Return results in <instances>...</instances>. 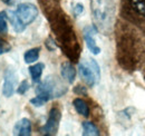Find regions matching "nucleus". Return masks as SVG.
Returning a JSON list of instances; mask_svg holds the SVG:
<instances>
[{
  "label": "nucleus",
  "mask_w": 145,
  "mask_h": 136,
  "mask_svg": "<svg viewBox=\"0 0 145 136\" xmlns=\"http://www.w3.org/2000/svg\"><path fill=\"white\" fill-rule=\"evenodd\" d=\"M91 9L94 21L99 30L107 33L114 21V6L110 0H91Z\"/></svg>",
  "instance_id": "nucleus-1"
},
{
  "label": "nucleus",
  "mask_w": 145,
  "mask_h": 136,
  "mask_svg": "<svg viewBox=\"0 0 145 136\" xmlns=\"http://www.w3.org/2000/svg\"><path fill=\"white\" fill-rule=\"evenodd\" d=\"M80 78L84 80V83L89 87H93L99 82L101 78V70L98 64L94 59L83 60L79 63L78 66Z\"/></svg>",
  "instance_id": "nucleus-2"
},
{
  "label": "nucleus",
  "mask_w": 145,
  "mask_h": 136,
  "mask_svg": "<svg viewBox=\"0 0 145 136\" xmlns=\"http://www.w3.org/2000/svg\"><path fill=\"white\" fill-rule=\"evenodd\" d=\"M36 92L38 95H42V96L47 97L48 99H50L53 97L61 96L66 92V88L60 83L55 80L53 77H48L44 83H41L38 86Z\"/></svg>",
  "instance_id": "nucleus-3"
},
{
  "label": "nucleus",
  "mask_w": 145,
  "mask_h": 136,
  "mask_svg": "<svg viewBox=\"0 0 145 136\" xmlns=\"http://www.w3.org/2000/svg\"><path fill=\"white\" fill-rule=\"evenodd\" d=\"M16 14L18 16L19 20L25 25H30L38 16V9L34 5H30V3H22V5H19L17 10H16Z\"/></svg>",
  "instance_id": "nucleus-4"
},
{
  "label": "nucleus",
  "mask_w": 145,
  "mask_h": 136,
  "mask_svg": "<svg viewBox=\"0 0 145 136\" xmlns=\"http://www.w3.org/2000/svg\"><path fill=\"white\" fill-rule=\"evenodd\" d=\"M60 122V112L57 108H53L49 113V117L46 125L42 127V133L45 135H55L58 131Z\"/></svg>",
  "instance_id": "nucleus-5"
},
{
  "label": "nucleus",
  "mask_w": 145,
  "mask_h": 136,
  "mask_svg": "<svg viewBox=\"0 0 145 136\" xmlns=\"http://www.w3.org/2000/svg\"><path fill=\"white\" fill-rule=\"evenodd\" d=\"M17 83V77L15 71L11 68H8L5 71V78H3V87H2V94L6 97L12 96L15 92V86Z\"/></svg>",
  "instance_id": "nucleus-6"
},
{
  "label": "nucleus",
  "mask_w": 145,
  "mask_h": 136,
  "mask_svg": "<svg viewBox=\"0 0 145 136\" xmlns=\"http://www.w3.org/2000/svg\"><path fill=\"white\" fill-rule=\"evenodd\" d=\"M96 33V29L94 27H86L84 29V39L86 41V45L88 47V49L94 54V55H98L101 48L97 46L96 40L94 38V35Z\"/></svg>",
  "instance_id": "nucleus-7"
},
{
  "label": "nucleus",
  "mask_w": 145,
  "mask_h": 136,
  "mask_svg": "<svg viewBox=\"0 0 145 136\" xmlns=\"http://www.w3.org/2000/svg\"><path fill=\"white\" fill-rule=\"evenodd\" d=\"M14 134L18 136H29L31 134V124L27 118L20 119L14 127Z\"/></svg>",
  "instance_id": "nucleus-8"
},
{
  "label": "nucleus",
  "mask_w": 145,
  "mask_h": 136,
  "mask_svg": "<svg viewBox=\"0 0 145 136\" xmlns=\"http://www.w3.org/2000/svg\"><path fill=\"white\" fill-rule=\"evenodd\" d=\"M61 76L69 83L72 84L75 80V77H76V69L74 68L72 64L69 63H64L61 65Z\"/></svg>",
  "instance_id": "nucleus-9"
},
{
  "label": "nucleus",
  "mask_w": 145,
  "mask_h": 136,
  "mask_svg": "<svg viewBox=\"0 0 145 136\" xmlns=\"http://www.w3.org/2000/svg\"><path fill=\"white\" fill-rule=\"evenodd\" d=\"M7 17L9 18V20H10V22H11V25H12V28L15 29V31H17V33H21V31H24L25 30V25L19 20L18 16H17V14H16V11H8L7 12Z\"/></svg>",
  "instance_id": "nucleus-10"
},
{
  "label": "nucleus",
  "mask_w": 145,
  "mask_h": 136,
  "mask_svg": "<svg viewBox=\"0 0 145 136\" xmlns=\"http://www.w3.org/2000/svg\"><path fill=\"white\" fill-rule=\"evenodd\" d=\"M72 104H74L75 109H76L80 115H83V116H85V117L88 116V114H89L88 106H87V104L84 102L83 99H80V98H76Z\"/></svg>",
  "instance_id": "nucleus-11"
},
{
  "label": "nucleus",
  "mask_w": 145,
  "mask_h": 136,
  "mask_svg": "<svg viewBox=\"0 0 145 136\" xmlns=\"http://www.w3.org/2000/svg\"><path fill=\"white\" fill-rule=\"evenodd\" d=\"M83 135L85 136H98L99 131L98 128L89 122H84L83 123Z\"/></svg>",
  "instance_id": "nucleus-12"
},
{
  "label": "nucleus",
  "mask_w": 145,
  "mask_h": 136,
  "mask_svg": "<svg viewBox=\"0 0 145 136\" xmlns=\"http://www.w3.org/2000/svg\"><path fill=\"white\" fill-rule=\"evenodd\" d=\"M44 64L39 63V64H36L34 66H30L29 68V73L31 75V78L34 82H39L40 77H41V74H42V70H44Z\"/></svg>",
  "instance_id": "nucleus-13"
},
{
  "label": "nucleus",
  "mask_w": 145,
  "mask_h": 136,
  "mask_svg": "<svg viewBox=\"0 0 145 136\" xmlns=\"http://www.w3.org/2000/svg\"><path fill=\"white\" fill-rule=\"evenodd\" d=\"M39 57V49L38 48H34V49H30V50L26 51L25 56H24V59L27 64H31V63H35Z\"/></svg>",
  "instance_id": "nucleus-14"
},
{
  "label": "nucleus",
  "mask_w": 145,
  "mask_h": 136,
  "mask_svg": "<svg viewBox=\"0 0 145 136\" xmlns=\"http://www.w3.org/2000/svg\"><path fill=\"white\" fill-rule=\"evenodd\" d=\"M131 2L136 11L145 15V0H131Z\"/></svg>",
  "instance_id": "nucleus-15"
},
{
  "label": "nucleus",
  "mask_w": 145,
  "mask_h": 136,
  "mask_svg": "<svg viewBox=\"0 0 145 136\" xmlns=\"http://www.w3.org/2000/svg\"><path fill=\"white\" fill-rule=\"evenodd\" d=\"M49 101L47 97H45V96H42V95H37L35 98H31L30 99V103L33 104V105H35L37 107H39V106H42L45 103H47Z\"/></svg>",
  "instance_id": "nucleus-16"
},
{
  "label": "nucleus",
  "mask_w": 145,
  "mask_h": 136,
  "mask_svg": "<svg viewBox=\"0 0 145 136\" xmlns=\"http://www.w3.org/2000/svg\"><path fill=\"white\" fill-rule=\"evenodd\" d=\"M6 15H7L6 12H0V33H7V30H8Z\"/></svg>",
  "instance_id": "nucleus-17"
},
{
  "label": "nucleus",
  "mask_w": 145,
  "mask_h": 136,
  "mask_svg": "<svg viewBox=\"0 0 145 136\" xmlns=\"http://www.w3.org/2000/svg\"><path fill=\"white\" fill-rule=\"evenodd\" d=\"M9 50H10V46L6 41H3V40L0 39V55L6 54V52H8Z\"/></svg>",
  "instance_id": "nucleus-18"
},
{
  "label": "nucleus",
  "mask_w": 145,
  "mask_h": 136,
  "mask_svg": "<svg viewBox=\"0 0 145 136\" xmlns=\"http://www.w3.org/2000/svg\"><path fill=\"white\" fill-rule=\"evenodd\" d=\"M29 89V84H28V82L27 80H24L22 83H21V85L19 86L18 88V94H25L27 90Z\"/></svg>",
  "instance_id": "nucleus-19"
},
{
  "label": "nucleus",
  "mask_w": 145,
  "mask_h": 136,
  "mask_svg": "<svg viewBox=\"0 0 145 136\" xmlns=\"http://www.w3.org/2000/svg\"><path fill=\"white\" fill-rule=\"evenodd\" d=\"M82 11H83V6H82V5H77V6L75 7V14H76V15H80Z\"/></svg>",
  "instance_id": "nucleus-20"
},
{
  "label": "nucleus",
  "mask_w": 145,
  "mask_h": 136,
  "mask_svg": "<svg viewBox=\"0 0 145 136\" xmlns=\"http://www.w3.org/2000/svg\"><path fill=\"white\" fill-rule=\"evenodd\" d=\"M2 1H3V2H6V3H8V2L10 1V0H2Z\"/></svg>",
  "instance_id": "nucleus-21"
}]
</instances>
